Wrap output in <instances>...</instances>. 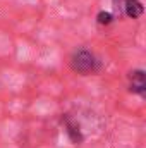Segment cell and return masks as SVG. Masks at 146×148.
I'll list each match as a JSON object with an SVG mask.
<instances>
[{
	"mask_svg": "<svg viewBox=\"0 0 146 148\" xmlns=\"http://www.w3.org/2000/svg\"><path fill=\"white\" fill-rule=\"evenodd\" d=\"M71 67L79 74L96 73L100 69V60L89 50L81 48V50H77L72 57H71Z\"/></svg>",
	"mask_w": 146,
	"mask_h": 148,
	"instance_id": "1",
	"label": "cell"
},
{
	"mask_svg": "<svg viewBox=\"0 0 146 148\" xmlns=\"http://www.w3.org/2000/svg\"><path fill=\"white\" fill-rule=\"evenodd\" d=\"M115 9H120L126 16L132 19H138L145 12V7L139 0H115Z\"/></svg>",
	"mask_w": 146,
	"mask_h": 148,
	"instance_id": "2",
	"label": "cell"
},
{
	"mask_svg": "<svg viewBox=\"0 0 146 148\" xmlns=\"http://www.w3.org/2000/svg\"><path fill=\"white\" fill-rule=\"evenodd\" d=\"M129 88L132 93H138L141 97H145L146 93V77H145V73L143 71H131L129 73Z\"/></svg>",
	"mask_w": 146,
	"mask_h": 148,
	"instance_id": "3",
	"label": "cell"
},
{
	"mask_svg": "<svg viewBox=\"0 0 146 148\" xmlns=\"http://www.w3.org/2000/svg\"><path fill=\"white\" fill-rule=\"evenodd\" d=\"M112 19H113V16H112L110 12H100V14H98V23H100V24H110Z\"/></svg>",
	"mask_w": 146,
	"mask_h": 148,
	"instance_id": "4",
	"label": "cell"
}]
</instances>
